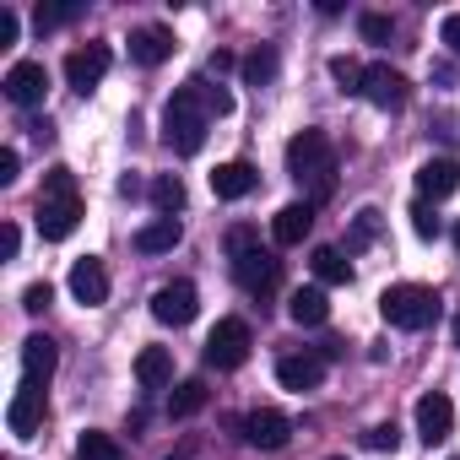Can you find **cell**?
<instances>
[{
	"label": "cell",
	"instance_id": "14",
	"mask_svg": "<svg viewBox=\"0 0 460 460\" xmlns=\"http://www.w3.org/2000/svg\"><path fill=\"white\" fill-rule=\"evenodd\" d=\"M71 298H76V304H87V309L109 304V271H103V261L82 255V261L71 266Z\"/></svg>",
	"mask_w": 460,
	"mask_h": 460
},
{
	"label": "cell",
	"instance_id": "46",
	"mask_svg": "<svg viewBox=\"0 0 460 460\" xmlns=\"http://www.w3.org/2000/svg\"><path fill=\"white\" fill-rule=\"evenodd\" d=\"M331 460H341V455H331Z\"/></svg>",
	"mask_w": 460,
	"mask_h": 460
},
{
	"label": "cell",
	"instance_id": "45",
	"mask_svg": "<svg viewBox=\"0 0 460 460\" xmlns=\"http://www.w3.org/2000/svg\"><path fill=\"white\" fill-rule=\"evenodd\" d=\"M455 347H460V320H455Z\"/></svg>",
	"mask_w": 460,
	"mask_h": 460
},
{
	"label": "cell",
	"instance_id": "32",
	"mask_svg": "<svg viewBox=\"0 0 460 460\" xmlns=\"http://www.w3.org/2000/svg\"><path fill=\"white\" fill-rule=\"evenodd\" d=\"M195 87V98L206 103V114H227L234 109V93H222V87H211V82H190Z\"/></svg>",
	"mask_w": 460,
	"mask_h": 460
},
{
	"label": "cell",
	"instance_id": "11",
	"mask_svg": "<svg viewBox=\"0 0 460 460\" xmlns=\"http://www.w3.org/2000/svg\"><path fill=\"white\" fill-rule=\"evenodd\" d=\"M76 222H82V195H60V200H39V234L49 244L71 239L76 234Z\"/></svg>",
	"mask_w": 460,
	"mask_h": 460
},
{
	"label": "cell",
	"instance_id": "8",
	"mask_svg": "<svg viewBox=\"0 0 460 460\" xmlns=\"http://www.w3.org/2000/svg\"><path fill=\"white\" fill-rule=\"evenodd\" d=\"M363 98H368L374 109H401V103L411 98V82H406L395 66H385V60H379V66H368V71H363Z\"/></svg>",
	"mask_w": 460,
	"mask_h": 460
},
{
	"label": "cell",
	"instance_id": "41",
	"mask_svg": "<svg viewBox=\"0 0 460 460\" xmlns=\"http://www.w3.org/2000/svg\"><path fill=\"white\" fill-rule=\"evenodd\" d=\"M17 168H22V157H17V146H6V152H0V184H12Z\"/></svg>",
	"mask_w": 460,
	"mask_h": 460
},
{
	"label": "cell",
	"instance_id": "36",
	"mask_svg": "<svg viewBox=\"0 0 460 460\" xmlns=\"http://www.w3.org/2000/svg\"><path fill=\"white\" fill-rule=\"evenodd\" d=\"M363 444H368V449H395V444H401V428H395V422H374V428L363 433Z\"/></svg>",
	"mask_w": 460,
	"mask_h": 460
},
{
	"label": "cell",
	"instance_id": "27",
	"mask_svg": "<svg viewBox=\"0 0 460 460\" xmlns=\"http://www.w3.org/2000/svg\"><path fill=\"white\" fill-rule=\"evenodd\" d=\"M152 206H157V217H173L184 206V179L179 173H157L152 179Z\"/></svg>",
	"mask_w": 460,
	"mask_h": 460
},
{
	"label": "cell",
	"instance_id": "26",
	"mask_svg": "<svg viewBox=\"0 0 460 460\" xmlns=\"http://www.w3.org/2000/svg\"><path fill=\"white\" fill-rule=\"evenodd\" d=\"M379 227H385V211H379V206H363V211H358V222H352V234H347V255L368 250V244L379 239Z\"/></svg>",
	"mask_w": 460,
	"mask_h": 460
},
{
	"label": "cell",
	"instance_id": "40",
	"mask_svg": "<svg viewBox=\"0 0 460 460\" xmlns=\"http://www.w3.org/2000/svg\"><path fill=\"white\" fill-rule=\"evenodd\" d=\"M12 44H17V12L0 6V49H12Z\"/></svg>",
	"mask_w": 460,
	"mask_h": 460
},
{
	"label": "cell",
	"instance_id": "23",
	"mask_svg": "<svg viewBox=\"0 0 460 460\" xmlns=\"http://www.w3.org/2000/svg\"><path fill=\"white\" fill-rule=\"evenodd\" d=\"M136 379H141L146 390H168V385H173V358H168L163 347H146V352L136 358Z\"/></svg>",
	"mask_w": 460,
	"mask_h": 460
},
{
	"label": "cell",
	"instance_id": "15",
	"mask_svg": "<svg viewBox=\"0 0 460 460\" xmlns=\"http://www.w3.org/2000/svg\"><path fill=\"white\" fill-rule=\"evenodd\" d=\"M320 379H325V358H314V352H293V358L277 363V385H282V390H298V395H304V390H314Z\"/></svg>",
	"mask_w": 460,
	"mask_h": 460
},
{
	"label": "cell",
	"instance_id": "31",
	"mask_svg": "<svg viewBox=\"0 0 460 460\" xmlns=\"http://www.w3.org/2000/svg\"><path fill=\"white\" fill-rule=\"evenodd\" d=\"M363 71H368V66H358V60H347V55L331 60V76H336L341 93H363Z\"/></svg>",
	"mask_w": 460,
	"mask_h": 460
},
{
	"label": "cell",
	"instance_id": "38",
	"mask_svg": "<svg viewBox=\"0 0 460 460\" xmlns=\"http://www.w3.org/2000/svg\"><path fill=\"white\" fill-rule=\"evenodd\" d=\"M261 239H255V227H234V234H227V255H244V250H255Z\"/></svg>",
	"mask_w": 460,
	"mask_h": 460
},
{
	"label": "cell",
	"instance_id": "29",
	"mask_svg": "<svg viewBox=\"0 0 460 460\" xmlns=\"http://www.w3.org/2000/svg\"><path fill=\"white\" fill-rule=\"evenodd\" d=\"M358 33H363L368 44H390V39H395V22H390L385 12H363V17H358Z\"/></svg>",
	"mask_w": 460,
	"mask_h": 460
},
{
	"label": "cell",
	"instance_id": "25",
	"mask_svg": "<svg viewBox=\"0 0 460 460\" xmlns=\"http://www.w3.org/2000/svg\"><path fill=\"white\" fill-rule=\"evenodd\" d=\"M211 401V390H206V379H184V385H173V395H168V417H195L200 406Z\"/></svg>",
	"mask_w": 460,
	"mask_h": 460
},
{
	"label": "cell",
	"instance_id": "35",
	"mask_svg": "<svg viewBox=\"0 0 460 460\" xmlns=\"http://www.w3.org/2000/svg\"><path fill=\"white\" fill-rule=\"evenodd\" d=\"M411 227H417V239H438V227H444V222L433 217L428 200H417V206H411Z\"/></svg>",
	"mask_w": 460,
	"mask_h": 460
},
{
	"label": "cell",
	"instance_id": "16",
	"mask_svg": "<svg viewBox=\"0 0 460 460\" xmlns=\"http://www.w3.org/2000/svg\"><path fill=\"white\" fill-rule=\"evenodd\" d=\"M460 190V168L449 163V157H428L422 168H417V195L422 200H444V195H455Z\"/></svg>",
	"mask_w": 460,
	"mask_h": 460
},
{
	"label": "cell",
	"instance_id": "28",
	"mask_svg": "<svg viewBox=\"0 0 460 460\" xmlns=\"http://www.w3.org/2000/svg\"><path fill=\"white\" fill-rule=\"evenodd\" d=\"M76 455H82V460H125L119 438H114V433H98V428H87V433L76 438Z\"/></svg>",
	"mask_w": 460,
	"mask_h": 460
},
{
	"label": "cell",
	"instance_id": "2",
	"mask_svg": "<svg viewBox=\"0 0 460 460\" xmlns=\"http://www.w3.org/2000/svg\"><path fill=\"white\" fill-rule=\"evenodd\" d=\"M206 103L195 98V87H179L173 98H168V109H163V141L179 152V157H195L200 146H206Z\"/></svg>",
	"mask_w": 460,
	"mask_h": 460
},
{
	"label": "cell",
	"instance_id": "43",
	"mask_svg": "<svg viewBox=\"0 0 460 460\" xmlns=\"http://www.w3.org/2000/svg\"><path fill=\"white\" fill-rule=\"evenodd\" d=\"M206 66H211V71H217V76H222V71H234V66H239V60H234V55H227V49H217V55H211V60H206Z\"/></svg>",
	"mask_w": 460,
	"mask_h": 460
},
{
	"label": "cell",
	"instance_id": "6",
	"mask_svg": "<svg viewBox=\"0 0 460 460\" xmlns=\"http://www.w3.org/2000/svg\"><path fill=\"white\" fill-rule=\"evenodd\" d=\"M239 428H244V444H255V449H288V438H293V422L277 406H255Z\"/></svg>",
	"mask_w": 460,
	"mask_h": 460
},
{
	"label": "cell",
	"instance_id": "44",
	"mask_svg": "<svg viewBox=\"0 0 460 460\" xmlns=\"http://www.w3.org/2000/svg\"><path fill=\"white\" fill-rule=\"evenodd\" d=\"M455 250H460V222H455Z\"/></svg>",
	"mask_w": 460,
	"mask_h": 460
},
{
	"label": "cell",
	"instance_id": "18",
	"mask_svg": "<svg viewBox=\"0 0 460 460\" xmlns=\"http://www.w3.org/2000/svg\"><path fill=\"white\" fill-rule=\"evenodd\" d=\"M55 363H60V352H55L49 336H28V341H22V379H28V385H49Z\"/></svg>",
	"mask_w": 460,
	"mask_h": 460
},
{
	"label": "cell",
	"instance_id": "19",
	"mask_svg": "<svg viewBox=\"0 0 460 460\" xmlns=\"http://www.w3.org/2000/svg\"><path fill=\"white\" fill-rule=\"evenodd\" d=\"M255 184H261V173H255L250 163H222V168L211 173V190H217V200H244Z\"/></svg>",
	"mask_w": 460,
	"mask_h": 460
},
{
	"label": "cell",
	"instance_id": "10",
	"mask_svg": "<svg viewBox=\"0 0 460 460\" xmlns=\"http://www.w3.org/2000/svg\"><path fill=\"white\" fill-rule=\"evenodd\" d=\"M195 309H200V293H195L190 282H163V288L152 293V314H157L163 325H190Z\"/></svg>",
	"mask_w": 460,
	"mask_h": 460
},
{
	"label": "cell",
	"instance_id": "37",
	"mask_svg": "<svg viewBox=\"0 0 460 460\" xmlns=\"http://www.w3.org/2000/svg\"><path fill=\"white\" fill-rule=\"evenodd\" d=\"M49 304H55V288H49V282H33V288L22 293V309H28V314H44Z\"/></svg>",
	"mask_w": 460,
	"mask_h": 460
},
{
	"label": "cell",
	"instance_id": "12",
	"mask_svg": "<svg viewBox=\"0 0 460 460\" xmlns=\"http://www.w3.org/2000/svg\"><path fill=\"white\" fill-rule=\"evenodd\" d=\"M6 422H12L17 438H33V433L44 428V385H28V379H22V390H17L12 406H6Z\"/></svg>",
	"mask_w": 460,
	"mask_h": 460
},
{
	"label": "cell",
	"instance_id": "33",
	"mask_svg": "<svg viewBox=\"0 0 460 460\" xmlns=\"http://www.w3.org/2000/svg\"><path fill=\"white\" fill-rule=\"evenodd\" d=\"M60 195H76L71 168H49V173H44V195H39V200H60Z\"/></svg>",
	"mask_w": 460,
	"mask_h": 460
},
{
	"label": "cell",
	"instance_id": "1",
	"mask_svg": "<svg viewBox=\"0 0 460 460\" xmlns=\"http://www.w3.org/2000/svg\"><path fill=\"white\" fill-rule=\"evenodd\" d=\"M288 173L309 190V206L331 200L336 195V141L325 130H298L288 141Z\"/></svg>",
	"mask_w": 460,
	"mask_h": 460
},
{
	"label": "cell",
	"instance_id": "20",
	"mask_svg": "<svg viewBox=\"0 0 460 460\" xmlns=\"http://www.w3.org/2000/svg\"><path fill=\"white\" fill-rule=\"evenodd\" d=\"M173 55V33L168 28H136L130 33V60L136 66H163Z\"/></svg>",
	"mask_w": 460,
	"mask_h": 460
},
{
	"label": "cell",
	"instance_id": "13",
	"mask_svg": "<svg viewBox=\"0 0 460 460\" xmlns=\"http://www.w3.org/2000/svg\"><path fill=\"white\" fill-rule=\"evenodd\" d=\"M449 428H455V406H449V395H444V390H428V395L417 401V433H422V444H444Z\"/></svg>",
	"mask_w": 460,
	"mask_h": 460
},
{
	"label": "cell",
	"instance_id": "5",
	"mask_svg": "<svg viewBox=\"0 0 460 460\" xmlns=\"http://www.w3.org/2000/svg\"><path fill=\"white\" fill-rule=\"evenodd\" d=\"M109 60H114V55H109V44H82V49H71V55H66V82L87 98V93L109 76Z\"/></svg>",
	"mask_w": 460,
	"mask_h": 460
},
{
	"label": "cell",
	"instance_id": "9",
	"mask_svg": "<svg viewBox=\"0 0 460 460\" xmlns=\"http://www.w3.org/2000/svg\"><path fill=\"white\" fill-rule=\"evenodd\" d=\"M234 277H239V288L244 293H271L277 288V277H282V261L271 255V250H244V255H234Z\"/></svg>",
	"mask_w": 460,
	"mask_h": 460
},
{
	"label": "cell",
	"instance_id": "42",
	"mask_svg": "<svg viewBox=\"0 0 460 460\" xmlns=\"http://www.w3.org/2000/svg\"><path fill=\"white\" fill-rule=\"evenodd\" d=\"M0 250H6V261H17V250H22V234H17V227H6V234H0Z\"/></svg>",
	"mask_w": 460,
	"mask_h": 460
},
{
	"label": "cell",
	"instance_id": "7",
	"mask_svg": "<svg viewBox=\"0 0 460 460\" xmlns=\"http://www.w3.org/2000/svg\"><path fill=\"white\" fill-rule=\"evenodd\" d=\"M0 87H6V98H12L17 109H39V103H44V93H49V71H44L39 60H17Z\"/></svg>",
	"mask_w": 460,
	"mask_h": 460
},
{
	"label": "cell",
	"instance_id": "24",
	"mask_svg": "<svg viewBox=\"0 0 460 460\" xmlns=\"http://www.w3.org/2000/svg\"><path fill=\"white\" fill-rule=\"evenodd\" d=\"M309 266H314V277L320 282H331V288H341V282H352V261L336 250V244H320L314 255H309Z\"/></svg>",
	"mask_w": 460,
	"mask_h": 460
},
{
	"label": "cell",
	"instance_id": "30",
	"mask_svg": "<svg viewBox=\"0 0 460 460\" xmlns=\"http://www.w3.org/2000/svg\"><path fill=\"white\" fill-rule=\"evenodd\" d=\"M271 76H277V55H271V49H255V55L244 60V82H250V87H266Z\"/></svg>",
	"mask_w": 460,
	"mask_h": 460
},
{
	"label": "cell",
	"instance_id": "39",
	"mask_svg": "<svg viewBox=\"0 0 460 460\" xmlns=\"http://www.w3.org/2000/svg\"><path fill=\"white\" fill-rule=\"evenodd\" d=\"M438 39H444V44H449V49L460 55V12H449V17L438 22Z\"/></svg>",
	"mask_w": 460,
	"mask_h": 460
},
{
	"label": "cell",
	"instance_id": "21",
	"mask_svg": "<svg viewBox=\"0 0 460 460\" xmlns=\"http://www.w3.org/2000/svg\"><path fill=\"white\" fill-rule=\"evenodd\" d=\"M184 239V222L179 217H157V222H146L141 234H136V250L141 255H163V250H173Z\"/></svg>",
	"mask_w": 460,
	"mask_h": 460
},
{
	"label": "cell",
	"instance_id": "22",
	"mask_svg": "<svg viewBox=\"0 0 460 460\" xmlns=\"http://www.w3.org/2000/svg\"><path fill=\"white\" fill-rule=\"evenodd\" d=\"M288 314H293V325H325V320H331V304H325L320 288H298V293L288 298Z\"/></svg>",
	"mask_w": 460,
	"mask_h": 460
},
{
	"label": "cell",
	"instance_id": "34",
	"mask_svg": "<svg viewBox=\"0 0 460 460\" xmlns=\"http://www.w3.org/2000/svg\"><path fill=\"white\" fill-rule=\"evenodd\" d=\"M76 17H82V6H39V33L66 28V22H76Z\"/></svg>",
	"mask_w": 460,
	"mask_h": 460
},
{
	"label": "cell",
	"instance_id": "4",
	"mask_svg": "<svg viewBox=\"0 0 460 460\" xmlns=\"http://www.w3.org/2000/svg\"><path fill=\"white\" fill-rule=\"evenodd\" d=\"M250 347H255L250 325H244L239 314H227V320H217V331L206 336V363H211V368H244Z\"/></svg>",
	"mask_w": 460,
	"mask_h": 460
},
{
	"label": "cell",
	"instance_id": "17",
	"mask_svg": "<svg viewBox=\"0 0 460 460\" xmlns=\"http://www.w3.org/2000/svg\"><path fill=\"white\" fill-rule=\"evenodd\" d=\"M309 227H314V206H309V200H293V206H282V211L271 217V239H277V244H304Z\"/></svg>",
	"mask_w": 460,
	"mask_h": 460
},
{
	"label": "cell",
	"instance_id": "3",
	"mask_svg": "<svg viewBox=\"0 0 460 460\" xmlns=\"http://www.w3.org/2000/svg\"><path fill=\"white\" fill-rule=\"evenodd\" d=\"M438 309H444V298H438L433 288H417V282L385 288V298H379V314H385L395 331H428V325L438 320Z\"/></svg>",
	"mask_w": 460,
	"mask_h": 460
}]
</instances>
